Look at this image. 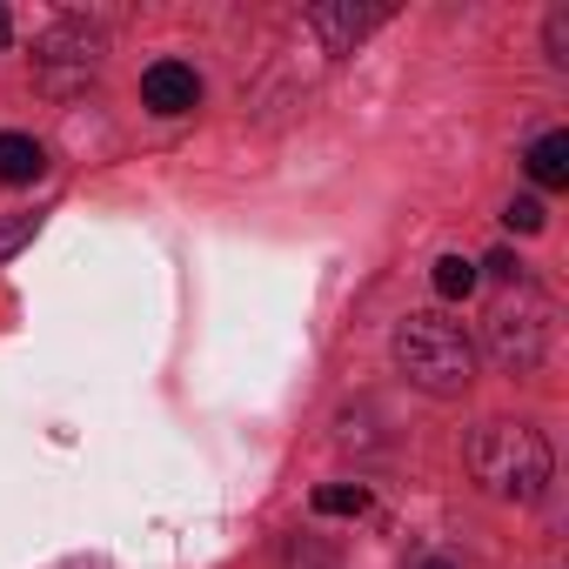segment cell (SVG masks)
<instances>
[{"instance_id": "obj_8", "label": "cell", "mask_w": 569, "mask_h": 569, "mask_svg": "<svg viewBox=\"0 0 569 569\" xmlns=\"http://www.w3.org/2000/svg\"><path fill=\"white\" fill-rule=\"evenodd\" d=\"M522 168H529L536 188H569V134H542V141H529Z\"/></svg>"}, {"instance_id": "obj_6", "label": "cell", "mask_w": 569, "mask_h": 569, "mask_svg": "<svg viewBox=\"0 0 569 569\" xmlns=\"http://www.w3.org/2000/svg\"><path fill=\"white\" fill-rule=\"evenodd\" d=\"M389 21V8H349V0H322V8H309V28L322 34V48L329 54H349L369 28H382Z\"/></svg>"}, {"instance_id": "obj_13", "label": "cell", "mask_w": 569, "mask_h": 569, "mask_svg": "<svg viewBox=\"0 0 569 569\" xmlns=\"http://www.w3.org/2000/svg\"><path fill=\"white\" fill-rule=\"evenodd\" d=\"M54 569H101L94 556H68V562H54Z\"/></svg>"}, {"instance_id": "obj_12", "label": "cell", "mask_w": 569, "mask_h": 569, "mask_svg": "<svg viewBox=\"0 0 569 569\" xmlns=\"http://www.w3.org/2000/svg\"><path fill=\"white\" fill-rule=\"evenodd\" d=\"M28 241H34V214H14V221H0V261H14Z\"/></svg>"}, {"instance_id": "obj_10", "label": "cell", "mask_w": 569, "mask_h": 569, "mask_svg": "<svg viewBox=\"0 0 569 569\" xmlns=\"http://www.w3.org/2000/svg\"><path fill=\"white\" fill-rule=\"evenodd\" d=\"M362 509H369L362 482H322L316 489V516H362Z\"/></svg>"}, {"instance_id": "obj_5", "label": "cell", "mask_w": 569, "mask_h": 569, "mask_svg": "<svg viewBox=\"0 0 569 569\" xmlns=\"http://www.w3.org/2000/svg\"><path fill=\"white\" fill-rule=\"evenodd\" d=\"M141 101H148L154 114H194V108H201V74H194L188 61H154V68L141 74Z\"/></svg>"}, {"instance_id": "obj_9", "label": "cell", "mask_w": 569, "mask_h": 569, "mask_svg": "<svg viewBox=\"0 0 569 569\" xmlns=\"http://www.w3.org/2000/svg\"><path fill=\"white\" fill-rule=\"evenodd\" d=\"M476 281H482L476 261H462V254H442V261H436V296H442V302H469Z\"/></svg>"}, {"instance_id": "obj_2", "label": "cell", "mask_w": 569, "mask_h": 569, "mask_svg": "<svg viewBox=\"0 0 569 569\" xmlns=\"http://www.w3.org/2000/svg\"><path fill=\"white\" fill-rule=\"evenodd\" d=\"M549 442H542V429H529V422H482L476 436H469V476L489 489V496H502V502H536L542 489H549Z\"/></svg>"}, {"instance_id": "obj_4", "label": "cell", "mask_w": 569, "mask_h": 569, "mask_svg": "<svg viewBox=\"0 0 569 569\" xmlns=\"http://www.w3.org/2000/svg\"><path fill=\"white\" fill-rule=\"evenodd\" d=\"M41 81H88L94 68H101V34H88L81 21H61V28H48L41 34Z\"/></svg>"}, {"instance_id": "obj_1", "label": "cell", "mask_w": 569, "mask_h": 569, "mask_svg": "<svg viewBox=\"0 0 569 569\" xmlns=\"http://www.w3.org/2000/svg\"><path fill=\"white\" fill-rule=\"evenodd\" d=\"M396 369L422 389V396H462L476 382V342L456 316L442 309H416L396 322Z\"/></svg>"}, {"instance_id": "obj_3", "label": "cell", "mask_w": 569, "mask_h": 569, "mask_svg": "<svg viewBox=\"0 0 569 569\" xmlns=\"http://www.w3.org/2000/svg\"><path fill=\"white\" fill-rule=\"evenodd\" d=\"M556 309H549V296L536 289V281H509V296H496V309H489V356L509 369V376H529V369H542V356H549V322Z\"/></svg>"}, {"instance_id": "obj_14", "label": "cell", "mask_w": 569, "mask_h": 569, "mask_svg": "<svg viewBox=\"0 0 569 569\" xmlns=\"http://www.w3.org/2000/svg\"><path fill=\"white\" fill-rule=\"evenodd\" d=\"M14 41V21H8V8H0V48H8Z\"/></svg>"}, {"instance_id": "obj_15", "label": "cell", "mask_w": 569, "mask_h": 569, "mask_svg": "<svg viewBox=\"0 0 569 569\" xmlns=\"http://www.w3.org/2000/svg\"><path fill=\"white\" fill-rule=\"evenodd\" d=\"M409 569H456V562H442V556H422V562H409Z\"/></svg>"}, {"instance_id": "obj_7", "label": "cell", "mask_w": 569, "mask_h": 569, "mask_svg": "<svg viewBox=\"0 0 569 569\" xmlns=\"http://www.w3.org/2000/svg\"><path fill=\"white\" fill-rule=\"evenodd\" d=\"M48 174V148L34 134H0V181L8 188H28Z\"/></svg>"}, {"instance_id": "obj_11", "label": "cell", "mask_w": 569, "mask_h": 569, "mask_svg": "<svg viewBox=\"0 0 569 569\" xmlns=\"http://www.w3.org/2000/svg\"><path fill=\"white\" fill-rule=\"evenodd\" d=\"M502 221H509L516 234H542V221H549V214H542V201H536V194H516V201L502 208Z\"/></svg>"}]
</instances>
